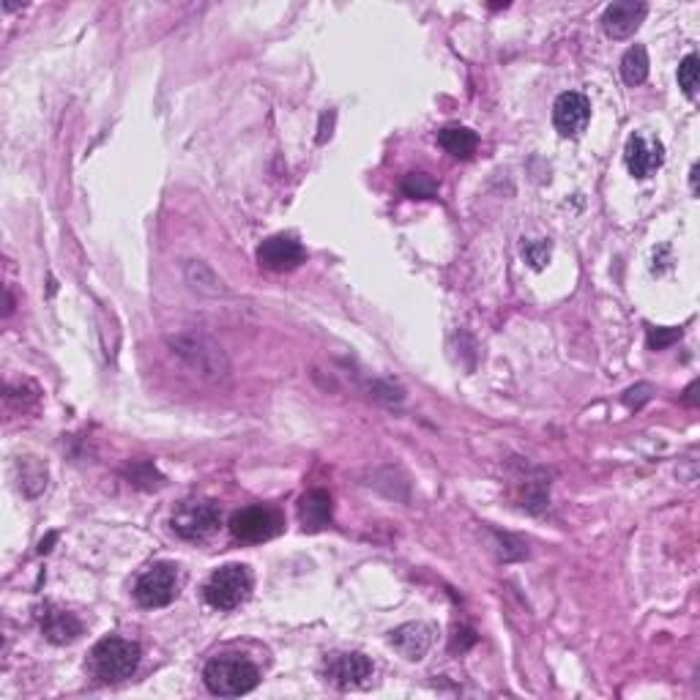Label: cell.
Listing matches in <instances>:
<instances>
[{
    "label": "cell",
    "instance_id": "cell-1",
    "mask_svg": "<svg viewBox=\"0 0 700 700\" xmlns=\"http://www.w3.org/2000/svg\"><path fill=\"white\" fill-rule=\"evenodd\" d=\"M203 681L219 698H238L258 687L260 670L244 654H219L203 670Z\"/></svg>",
    "mask_w": 700,
    "mask_h": 700
},
{
    "label": "cell",
    "instance_id": "cell-2",
    "mask_svg": "<svg viewBox=\"0 0 700 700\" xmlns=\"http://www.w3.org/2000/svg\"><path fill=\"white\" fill-rule=\"evenodd\" d=\"M140 657H143L140 643L110 635V638L99 640L91 649L88 670H91L93 679L113 684V681L132 679L134 670L140 665Z\"/></svg>",
    "mask_w": 700,
    "mask_h": 700
},
{
    "label": "cell",
    "instance_id": "cell-3",
    "mask_svg": "<svg viewBox=\"0 0 700 700\" xmlns=\"http://www.w3.org/2000/svg\"><path fill=\"white\" fill-rule=\"evenodd\" d=\"M252 594V572L244 564H227L208 577L203 597L211 608L236 610Z\"/></svg>",
    "mask_w": 700,
    "mask_h": 700
},
{
    "label": "cell",
    "instance_id": "cell-4",
    "mask_svg": "<svg viewBox=\"0 0 700 700\" xmlns=\"http://www.w3.org/2000/svg\"><path fill=\"white\" fill-rule=\"evenodd\" d=\"M219 523H222L219 506L214 504V501H197V498L178 504V509H175L173 517H170V528H173L181 539H186V542H200V539H206V536H211L217 531Z\"/></svg>",
    "mask_w": 700,
    "mask_h": 700
},
{
    "label": "cell",
    "instance_id": "cell-5",
    "mask_svg": "<svg viewBox=\"0 0 700 700\" xmlns=\"http://www.w3.org/2000/svg\"><path fill=\"white\" fill-rule=\"evenodd\" d=\"M175 594H178V569L173 564H154L151 569H145L134 583L137 605L148 610L167 608Z\"/></svg>",
    "mask_w": 700,
    "mask_h": 700
},
{
    "label": "cell",
    "instance_id": "cell-6",
    "mask_svg": "<svg viewBox=\"0 0 700 700\" xmlns=\"http://www.w3.org/2000/svg\"><path fill=\"white\" fill-rule=\"evenodd\" d=\"M282 531V517L268 506H247L230 517V534L241 542H266Z\"/></svg>",
    "mask_w": 700,
    "mask_h": 700
},
{
    "label": "cell",
    "instance_id": "cell-7",
    "mask_svg": "<svg viewBox=\"0 0 700 700\" xmlns=\"http://www.w3.org/2000/svg\"><path fill=\"white\" fill-rule=\"evenodd\" d=\"M326 679L337 690H359L372 679V662L359 651L353 654H331L326 662Z\"/></svg>",
    "mask_w": 700,
    "mask_h": 700
},
{
    "label": "cell",
    "instance_id": "cell-8",
    "mask_svg": "<svg viewBox=\"0 0 700 700\" xmlns=\"http://www.w3.org/2000/svg\"><path fill=\"white\" fill-rule=\"evenodd\" d=\"M307 260V249L293 236H271L258 247V263L266 271H293Z\"/></svg>",
    "mask_w": 700,
    "mask_h": 700
},
{
    "label": "cell",
    "instance_id": "cell-9",
    "mask_svg": "<svg viewBox=\"0 0 700 700\" xmlns=\"http://www.w3.org/2000/svg\"><path fill=\"white\" fill-rule=\"evenodd\" d=\"M624 162H627L629 173L635 178H649L665 162V148H662L657 137L635 132L627 140V148H624Z\"/></svg>",
    "mask_w": 700,
    "mask_h": 700
},
{
    "label": "cell",
    "instance_id": "cell-10",
    "mask_svg": "<svg viewBox=\"0 0 700 700\" xmlns=\"http://www.w3.org/2000/svg\"><path fill=\"white\" fill-rule=\"evenodd\" d=\"M591 121V104L583 93L567 91L561 93L553 104V124H556L561 137H577L586 132Z\"/></svg>",
    "mask_w": 700,
    "mask_h": 700
},
{
    "label": "cell",
    "instance_id": "cell-11",
    "mask_svg": "<svg viewBox=\"0 0 700 700\" xmlns=\"http://www.w3.org/2000/svg\"><path fill=\"white\" fill-rule=\"evenodd\" d=\"M175 353L184 356L195 370H200L203 375H225L227 361L222 356V348H217L214 342L203 340V337H178L175 340Z\"/></svg>",
    "mask_w": 700,
    "mask_h": 700
},
{
    "label": "cell",
    "instance_id": "cell-12",
    "mask_svg": "<svg viewBox=\"0 0 700 700\" xmlns=\"http://www.w3.org/2000/svg\"><path fill=\"white\" fill-rule=\"evenodd\" d=\"M646 14H649V6L638 3V0L610 3L602 14V31L608 33L610 39H629L643 25Z\"/></svg>",
    "mask_w": 700,
    "mask_h": 700
},
{
    "label": "cell",
    "instance_id": "cell-13",
    "mask_svg": "<svg viewBox=\"0 0 700 700\" xmlns=\"http://www.w3.org/2000/svg\"><path fill=\"white\" fill-rule=\"evenodd\" d=\"M389 640H392V646L400 651L402 657L411 659V662H419L430 651V646H433V627L422 624V621L402 624V627L394 629Z\"/></svg>",
    "mask_w": 700,
    "mask_h": 700
},
{
    "label": "cell",
    "instance_id": "cell-14",
    "mask_svg": "<svg viewBox=\"0 0 700 700\" xmlns=\"http://www.w3.org/2000/svg\"><path fill=\"white\" fill-rule=\"evenodd\" d=\"M42 632L50 643L63 646V643H72V640L83 635V621L74 616V613H69V610L47 605L42 610Z\"/></svg>",
    "mask_w": 700,
    "mask_h": 700
},
{
    "label": "cell",
    "instance_id": "cell-15",
    "mask_svg": "<svg viewBox=\"0 0 700 700\" xmlns=\"http://www.w3.org/2000/svg\"><path fill=\"white\" fill-rule=\"evenodd\" d=\"M331 515H334V504H331V495L326 490H309L301 495L299 520L304 531L318 534L331 523Z\"/></svg>",
    "mask_w": 700,
    "mask_h": 700
},
{
    "label": "cell",
    "instance_id": "cell-16",
    "mask_svg": "<svg viewBox=\"0 0 700 700\" xmlns=\"http://www.w3.org/2000/svg\"><path fill=\"white\" fill-rule=\"evenodd\" d=\"M438 143H441L449 154L457 156V159H471V156L476 154L479 137H476V132H471V129H465V126H449V129H443V132L438 134Z\"/></svg>",
    "mask_w": 700,
    "mask_h": 700
},
{
    "label": "cell",
    "instance_id": "cell-17",
    "mask_svg": "<svg viewBox=\"0 0 700 700\" xmlns=\"http://www.w3.org/2000/svg\"><path fill=\"white\" fill-rule=\"evenodd\" d=\"M649 52H646V47L643 44H635V47H629L627 55L621 58V77H624V83L627 85H643L646 83V77H649Z\"/></svg>",
    "mask_w": 700,
    "mask_h": 700
},
{
    "label": "cell",
    "instance_id": "cell-18",
    "mask_svg": "<svg viewBox=\"0 0 700 700\" xmlns=\"http://www.w3.org/2000/svg\"><path fill=\"white\" fill-rule=\"evenodd\" d=\"M402 192L413 200H433L438 195V184L430 173H408L402 181Z\"/></svg>",
    "mask_w": 700,
    "mask_h": 700
},
{
    "label": "cell",
    "instance_id": "cell-19",
    "mask_svg": "<svg viewBox=\"0 0 700 700\" xmlns=\"http://www.w3.org/2000/svg\"><path fill=\"white\" fill-rule=\"evenodd\" d=\"M698 69V55H687L679 63V88L690 99H695V93H698Z\"/></svg>",
    "mask_w": 700,
    "mask_h": 700
},
{
    "label": "cell",
    "instance_id": "cell-20",
    "mask_svg": "<svg viewBox=\"0 0 700 700\" xmlns=\"http://www.w3.org/2000/svg\"><path fill=\"white\" fill-rule=\"evenodd\" d=\"M523 255L534 268H545V263L550 260V244H547L545 238L528 241V244L523 247Z\"/></svg>",
    "mask_w": 700,
    "mask_h": 700
},
{
    "label": "cell",
    "instance_id": "cell-21",
    "mask_svg": "<svg viewBox=\"0 0 700 700\" xmlns=\"http://www.w3.org/2000/svg\"><path fill=\"white\" fill-rule=\"evenodd\" d=\"M681 340V329H649V348L665 350L668 345Z\"/></svg>",
    "mask_w": 700,
    "mask_h": 700
},
{
    "label": "cell",
    "instance_id": "cell-22",
    "mask_svg": "<svg viewBox=\"0 0 700 700\" xmlns=\"http://www.w3.org/2000/svg\"><path fill=\"white\" fill-rule=\"evenodd\" d=\"M649 392H651V386H638V389H629V394H627V397H624V400H627L629 408H632V405L638 408L640 402L649 400V397H651Z\"/></svg>",
    "mask_w": 700,
    "mask_h": 700
},
{
    "label": "cell",
    "instance_id": "cell-23",
    "mask_svg": "<svg viewBox=\"0 0 700 700\" xmlns=\"http://www.w3.org/2000/svg\"><path fill=\"white\" fill-rule=\"evenodd\" d=\"M698 386H700L698 381H692L690 389L684 392V402H687V405H698Z\"/></svg>",
    "mask_w": 700,
    "mask_h": 700
},
{
    "label": "cell",
    "instance_id": "cell-24",
    "mask_svg": "<svg viewBox=\"0 0 700 700\" xmlns=\"http://www.w3.org/2000/svg\"><path fill=\"white\" fill-rule=\"evenodd\" d=\"M55 539H58V536H55V534H50V536H47V539H44V542H42V545H39V553H42V556H44V553H50V550H52V542H55Z\"/></svg>",
    "mask_w": 700,
    "mask_h": 700
},
{
    "label": "cell",
    "instance_id": "cell-25",
    "mask_svg": "<svg viewBox=\"0 0 700 700\" xmlns=\"http://www.w3.org/2000/svg\"><path fill=\"white\" fill-rule=\"evenodd\" d=\"M690 181H692V192H698V165L692 167V173H690Z\"/></svg>",
    "mask_w": 700,
    "mask_h": 700
}]
</instances>
